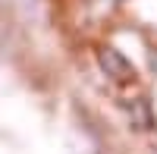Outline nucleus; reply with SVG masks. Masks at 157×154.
Returning <instances> with one entry per match:
<instances>
[{
	"mask_svg": "<svg viewBox=\"0 0 157 154\" xmlns=\"http://www.w3.org/2000/svg\"><path fill=\"white\" fill-rule=\"evenodd\" d=\"M98 60H101V69L107 72L116 85L135 82V69H132V63H129L120 50H113V47H101V50H98Z\"/></svg>",
	"mask_w": 157,
	"mask_h": 154,
	"instance_id": "1",
	"label": "nucleus"
}]
</instances>
